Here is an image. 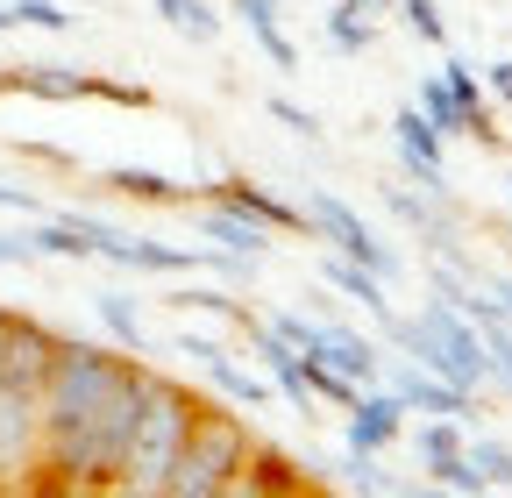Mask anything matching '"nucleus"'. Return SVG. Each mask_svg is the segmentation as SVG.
Instances as JSON below:
<instances>
[{"label":"nucleus","mask_w":512,"mask_h":498,"mask_svg":"<svg viewBox=\"0 0 512 498\" xmlns=\"http://www.w3.org/2000/svg\"><path fill=\"white\" fill-rule=\"evenodd\" d=\"M143 356L128 349H100V342H72L57 335V356L43 370V477L36 491H107L114 456L136 427L143 385H150Z\"/></svg>","instance_id":"f257e3e1"},{"label":"nucleus","mask_w":512,"mask_h":498,"mask_svg":"<svg viewBox=\"0 0 512 498\" xmlns=\"http://www.w3.org/2000/svg\"><path fill=\"white\" fill-rule=\"evenodd\" d=\"M207 399H192L178 378H164V370H150V385H143V406H136V427H128V442L114 456V477L107 491L114 498H164L171 484V463L185 449V434H192V413H200Z\"/></svg>","instance_id":"f03ea898"},{"label":"nucleus","mask_w":512,"mask_h":498,"mask_svg":"<svg viewBox=\"0 0 512 498\" xmlns=\"http://www.w3.org/2000/svg\"><path fill=\"white\" fill-rule=\"evenodd\" d=\"M256 456V434L242 413H221V406H200L192 413V434L171 463V484L164 498H221V491H242V470Z\"/></svg>","instance_id":"7ed1b4c3"},{"label":"nucleus","mask_w":512,"mask_h":498,"mask_svg":"<svg viewBox=\"0 0 512 498\" xmlns=\"http://www.w3.org/2000/svg\"><path fill=\"white\" fill-rule=\"evenodd\" d=\"M392 342H399V349H413V363H420V370H434V378L463 385V392H484V385H491L484 335H477V321H470V314H456L448 299H427L420 314H399Z\"/></svg>","instance_id":"20e7f679"},{"label":"nucleus","mask_w":512,"mask_h":498,"mask_svg":"<svg viewBox=\"0 0 512 498\" xmlns=\"http://www.w3.org/2000/svg\"><path fill=\"white\" fill-rule=\"evenodd\" d=\"M43 385L0 378V491H36L43 477Z\"/></svg>","instance_id":"39448f33"},{"label":"nucleus","mask_w":512,"mask_h":498,"mask_svg":"<svg viewBox=\"0 0 512 498\" xmlns=\"http://www.w3.org/2000/svg\"><path fill=\"white\" fill-rule=\"evenodd\" d=\"M313 235H320V242H335L349 264L377 271L384 285L406 271V264H399V249H392V242H377V228H370L342 193H328V185H313V193H306V242H313Z\"/></svg>","instance_id":"423d86ee"},{"label":"nucleus","mask_w":512,"mask_h":498,"mask_svg":"<svg viewBox=\"0 0 512 498\" xmlns=\"http://www.w3.org/2000/svg\"><path fill=\"white\" fill-rule=\"evenodd\" d=\"M392 143H399L406 178H420L427 193H448V136L434 129V121H427L420 107H406V114L392 121Z\"/></svg>","instance_id":"0eeeda50"},{"label":"nucleus","mask_w":512,"mask_h":498,"mask_svg":"<svg viewBox=\"0 0 512 498\" xmlns=\"http://www.w3.org/2000/svg\"><path fill=\"white\" fill-rule=\"evenodd\" d=\"M200 200H221V207H235V214H249V221H264L271 235H306V207H292V200L264 193V185H249V178L200 185Z\"/></svg>","instance_id":"6e6552de"},{"label":"nucleus","mask_w":512,"mask_h":498,"mask_svg":"<svg viewBox=\"0 0 512 498\" xmlns=\"http://www.w3.org/2000/svg\"><path fill=\"white\" fill-rule=\"evenodd\" d=\"M399 434H406V406H399V392L363 385L356 406H349V449H356V456H377V449H392Z\"/></svg>","instance_id":"1a4fd4ad"},{"label":"nucleus","mask_w":512,"mask_h":498,"mask_svg":"<svg viewBox=\"0 0 512 498\" xmlns=\"http://www.w3.org/2000/svg\"><path fill=\"white\" fill-rule=\"evenodd\" d=\"M399 406L406 413H448V420H477V392H463V385H448V378H434V370H420V363H406L399 370Z\"/></svg>","instance_id":"9d476101"},{"label":"nucleus","mask_w":512,"mask_h":498,"mask_svg":"<svg viewBox=\"0 0 512 498\" xmlns=\"http://www.w3.org/2000/svg\"><path fill=\"white\" fill-rule=\"evenodd\" d=\"M384 207H392L406 228H420V242H434L441 257H456V214H448V193H406V185H384Z\"/></svg>","instance_id":"9b49d317"},{"label":"nucleus","mask_w":512,"mask_h":498,"mask_svg":"<svg viewBox=\"0 0 512 498\" xmlns=\"http://www.w3.org/2000/svg\"><path fill=\"white\" fill-rule=\"evenodd\" d=\"M200 235H207L214 249H228V257H256V264H264L271 242H278L264 221H249V214H235V207H221V200L200 207Z\"/></svg>","instance_id":"f8f14e48"},{"label":"nucleus","mask_w":512,"mask_h":498,"mask_svg":"<svg viewBox=\"0 0 512 498\" xmlns=\"http://www.w3.org/2000/svg\"><path fill=\"white\" fill-rule=\"evenodd\" d=\"M100 178H107V193L143 200V207H192V200H200V185H178V178H164V171H150V164H114V171H100Z\"/></svg>","instance_id":"ddd939ff"},{"label":"nucleus","mask_w":512,"mask_h":498,"mask_svg":"<svg viewBox=\"0 0 512 498\" xmlns=\"http://www.w3.org/2000/svg\"><path fill=\"white\" fill-rule=\"evenodd\" d=\"M320 278H328L342 299H356L384 335L399 328V314H392V299H384V278H377V271H363V264H349V257H328V264H320Z\"/></svg>","instance_id":"4468645a"},{"label":"nucleus","mask_w":512,"mask_h":498,"mask_svg":"<svg viewBox=\"0 0 512 498\" xmlns=\"http://www.w3.org/2000/svg\"><path fill=\"white\" fill-rule=\"evenodd\" d=\"M228 8L242 15V29L256 36V50H264L278 72H299V50H292V36H285V15H278V0H228Z\"/></svg>","instance_id":"2eb2a0df"},{"label":"nucleus","mask_w":512,"mask_h":498,"mask_svg":"<svg viewBox=\"0 0 512 498\" xmlns=\"http://www.w3.org/2000/svg\"><path fill=\"white\" fill-rule=\"evenodd\" d=\"M200 370H207V385H214V392H221V399H235V406H242V413H264V406H271V399H278V385H271V378H264V370H242V363H228V356H221V349H214V356H207V363H200Z\"/></svg>","instance_id":"dca6fc26"},{"label":"nucleus","mask_w":512,"mask_h":498,"mask_svg":"<svg viewBox=\"0 0 512 498\" xmlns=\"http://www.w3.org/2000/svg\"><path fill=\"white\" fill-rule=\"evenodd\" d=\"M93 72H64V65H15L0 72V93H36V100H86Z\"/></svg>","instance_id":"f3484780"},{"label":"nucleus","mask_w":512,"mask_h":498,"mask_svg":"<svg viewBox=\"0 0 512 498\" xmlns=\"http://www.w3.org/2000/svg\"><path fill=\"white\" fill-rule=\"evenodd\" d=\"M93 314H100V328L114 335V349H128V356H143V349H150V328H143V306L128 299V292H100V299H93Z\"/></svg>","instance_id":"a211bd4d"},{"label":"nucleus","mask_w":512,"mask_h":498,"mask_svg":"<svg viewBox=\"0 0 512 498\" xmlns=\"http://www.w3.org/2000/svg\"><path fill=\"white\" fill-rule=\"evenodd\" d=\"M164 306H178V314H214V321H228V328L249 321V306H242L235 292H221V285H178Z\"/></svg>","instance_id":"6ab92c4d"},{"label":"nucleus","mask_w":512,"mask_h":498,"mask_svg":"<svg viewBox=\"0 0 512 498\" xmlns=\"http://www.w3.org/2000/svg\"><path fill=\"white\" fill-rule=\"evenodd\" d=\"M157 15H164V29L185 36V43H214V36H221L214 0H157Z\"/></svg>","instance_id":"aec40b11"},{"label":"nucleus","mask_w":512,"mask_h":498,"mask_svg":"<svg viewBox=\"0 0 512 498\" xmlns=\"http://www.w3.org/2000/svg\"><path fill=\"white\" fill-rule=\"evenodd\" d=\"M463 420H448V413H427L420 420V434H413V456H420V470H434V463H448V456H463Z\"/></svg>","instance_id":"412c9836"},{"label":"nucleus","mask_w":512,"mask_h":498,"mask_svg":"<svg viewBox=\"0 0 512 498\" xmlns=\"http://www.w3.org/2000/svg\"><path fill=\"white\" fill-rule=\"evenodd\" d=\"M29 249H36V257H64V264H86V257H93V242L79 235V221H64V214L43 221V228L29 235Z\"/></svg>","instance_id":"4be33fe9"},{"label":"nucleus","mask_w":512,"mask_h":498,"mask_svg":"<svg viewBox=\"0 0 512 498\" xmlns=\"http://www.w3.org/2000/svg\"><path fill=\"white\" fill-rule=\"evenodd\" d=\"M463 456L477 463L484 491H512V449L498 442V434H470V442H463Z\"/></svg>","instance_id":"5701e85b"},{"label":"nucleus","mask_w":512,"mask_h":498,"mask_svg":"<svg viewBox=\"0 0 512 498\" xmlns=\"http://www.w3.org/2000/svg\"><path fill=\"white\" fill-rule=\"evenodd\" d=\"M328 43H335L342 57H363V50H370V22H363V8L335 0V8H328Z\"/></svg>","instance_id":"b1692460"},{"label":"nucleus","mask_w":512,"mask_h":498,"mask_svg":"<svg viewBox=\"0 0 512 498\" xmlns=\"http://www.w3.org/2000/svg\"><path fill=\"white\" fill-rule=\"evenodd\" d=\"M420 114L434 121L441 136H463V107H456V93L441 86V72H434V79H420Z\"/></svg>","instance_id":"393cba45"},{"label":"nucleus","mask_w":512,"mask_h":498,"mask_svg":"<svg viewBox=\"0 0 512 498\" xmlns=\"http://www.w3.org/2000/svg\"><path fill=\"white\" fill-rule=\"evenodd\" d=\"M8 22H15V29H43V36H64V29H72V15H64L57 0H15Z\"/></svg>","instance_id":"a878e982"},{"label":"nucleus","mask_w":512,"mask_h":498,"mask_svg":"<svg viewBox=\"0 0 512 498\" xmlns=\"http://www.w3.org/2000/svg\"><path fill=\"white\" fill-rule=\"evenodd\" d=\"M93 100H114V107H150V86H114V79H86Z\"/></svg>","instance_id":"bb28decb"},{"label":"nucleus","mask_w":512,"mask_h":498,"mask_svg":"<svg viewBox=\"0 0 512 498\" xmlns=\"http://www.w3.org/2000/svg\"><path fill=\"white\" fill-rule=\"evenodd\" d=\"M271 114H278V121H285V129H292V136H299V143H320V121H313V114H306V107H292V100H271Z\"/></svg>","instance_id":"cd10ccee"},{"label":"nucleus","mask_w":512,"mask_h":498,"mask_svg":"<svg viewBox=\"0 0 512 498\" xmlns=\"http://www.w3.org/2000/svg\"><path fill=\"white\" fill-rule=\"evenodd\" d=\"M36 249H29V235H0V271H15V264H29Z\"/></svg>","instance_id":"c85d7f7f"},{"label":"nucleus","mask_w":512,"mask_h":498,"mask_svg":"<svg viewBox=\"0 0 512 498\" xmlns=\"http://www.w3.org/2000/svg\"><path fill=\"white\" fill-rule=\"evenodd\" d=\"M484 93H491V100H512V57H498V65L484 72Z\"/></svg>","instance_id":"c756f323"},{"label":"nucleus","mask_w":512,"mask_h":498,"mask_svg":"<svg viewBox=\"0 0 512 498\" xmlns=\"http://www.w3.org/2000/svg\"><path fill=\"white\" fill-rule=\"evenodd\" d=\"M491 299H498V314L512 321V278H498V285H491Z\"/></svg>","instance_id":"7c9ffc66"},{"label":"nucleus","mask_w":512,"mask_h":498,"mask_svg":"<svg viewBox=\"0 0 512 498\" xmlns=\"http://www.w3.org/2000/svg\"><path fill=\"white\" fill-rule=\"evenodd\" d=\"M349 8H363V15H384V8H392V0H349Z\"/></svg>","instance_id":"2f4dec72"},{"label":"nucleus","mask_w":512,"mask_h":498,"mask_svg":"<svg viewBox=\"0 0 512 498\" xmlns=\"http://www.w3.org/2000/svg\"><path fill=\"white\" fill-rule=\"evenodd\" d=\"M8 314H15V306H0V335H8Z\"/></svg>","instance_id":"473e14b6"},{"label":"nucleus","mask_w":512,"mask_h":498,"mask_svg":"<svg viewBox=\"0 0 512 498\" xmlns=\"http://www.w3.org/2000/svg\"><path fill=\"white\" fill-rule=\"evenodd\" d=\"M8 29H15V22H8V8H0V36H8Z\"/></svg>","instance_id":"72a5a7b5"},{"label":"nucleus","mask_w":512,"mask_h":498,"mask_svg":"<svg viewBox=\"0 0 512 498\" xmlns=\"http://www.w3.org/2000/svg\"><path fill=\"white\" fill-rule=\"evenodd\" d=\"M505 200H512V171H505Z\"/></svg>","instance_id":"f704fd0d"}]
</instances>
